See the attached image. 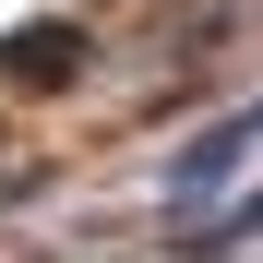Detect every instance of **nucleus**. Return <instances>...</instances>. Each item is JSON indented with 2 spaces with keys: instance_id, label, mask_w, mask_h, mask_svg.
<instances>
[{
  "instance_id": "obj_1",
  "label": "nucleus",
  "mask_w": 263,
  "mask_h": 263,
  "mask_svg": "<svg viewBox=\"0 0 263 263\" xmlns=\"http://www.w3.org/2000/svg\"><path fill=\"white\" fill-rule=\"evenodd\" d=\"M0 60H12L24 84H60V72H72V36H60V24H36V36H12Z\"/></svg>"
}]
</instances>
